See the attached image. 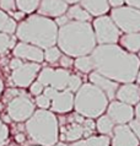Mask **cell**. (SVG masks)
<instances>
[{
  "instance_id": "4fadbf2b",
  "label": "cell",
  "mask_w": 140,
  "mask_h": 146,
  "mask_svg": "<svg viewBox=\"0 0 140 146\" xmlns=\"http://www.w3.org/2000/svg\"><path fill=\"white\" fill-rule=\"evenodd\" d=\"M107 115L109 117L113 123L122 125L133 119L134 111L133 107L129 104L119 102V101H113L109 106H107Z\"/></svg>"
},
{
  "instance_id": "60d3db41",
  "label": "cell",
  "mask_w": 140,
  "mask_h": 146,
  "mask_svg": "<svg viewBox=\"0 0 140 146\" xmlns=\"http://www.w3.org/2000/svg\"><path fill=\"white\" fill-rule=\"evenodd\" d=\"M11 14L14 16V19H16V20H21L25 16V13H22V11H20V13H11Z\"/></svg>"
},
{
  "instance_id": "d6a6232c",
  "label": "cell",
  "mask_w": 140,
  "mask_h": 146,
  "mask_svg": "<svg viewBox=\"0 0 140 146\" xmlns=\"http://www.w3.org/2000/svg\"><path fill=\"white\" fill-rule=\"evenodd\" d=\"M129 123H130V125H129L130 130L134 133V135L138 137V140H140V120L131 119Z\"/></svg>"
},
{
  "instance_id": "836d02e7",
  "label": "cell",
  "mask_w": 140,
  "mask_h": 146,
  "mask_svg": "<svg viewBox=\"0 0 140 146\" xmlns=\"http://www.w3.org/2000/svg\"><path fill=\"white\" fill-rule=\"evenodd\" d=\"M43 87H44L43 85L37 81V82H35V84L31 85V93H32V95L38 96V95H41V93H42V91L44 90Z\"/></svg>"
},
{
  "instance_id": "603a6c76",
  "label": "cell",
  "mask_w": 140,
  "mask_h": 146,
  "mask_svg": "<svg viewBox=\"0 0 140 146\" xmlns=\"http://www.w3.org/2000/svg\"><path fill=\"white\" fill-rule=\"evenodd\" d=\"M16 31V23L9 15L0 10V32L3 33H14Z\"/></svg>"
},
{
  "instance_id": "44dd1931",
  "label": "cell",
  "mask_w": 140,
  "mask_h": 146,
  "mask_svg": "<svg viewBox=\"0 0 140 146\" xmlns=\"http://www.w3.org/2000/svg\"><path fill=\"white\" fill-rule=\"evenodd\" d=\"M69 146H109V139L108 136H89L85 140H77L74 141Z\"/></svg>"
},
{
  "instance_id": "b9f144b4",
  "label": "cell",
  "mask_w": 140,
  "mask_h": 146,
  "mask_svg": "<svg viewBox=\"0 0 140 146\" xmlns=\"http://www.w3.org/2000/svg\"><path fill=\"white\" fill-rule=\"evenodd\" d=\"M134 114H135V117H137L135 119L140 120V102H138V104H137V108H135V111H134Z\"/></svg>"
},
{
  "instance_id": "6da1fadb",
  "label": "cell",
  "mask_w": 140,
  "mask_h": 146,
  "mask_svg": "<svg viewBox=\"0 0 140 146\" xmlns=\"http://www.w3.org/2000/svg\"><path fill=\"white\" fill-rule=\"evenodd\" d=\"M95 71L116 82L130 84L137 79L140 59L116 44H101L92 50Z\"/></svg>"
},
{
  "instance_id": "8d00e7d4",
  "label": "cell",
  "mask_w": 140,
  "mask_h": 146,
  "mask_svg": "<svg viewBox=\"0 0 140 146\" xmlns=\"http://www.w3.org/2000/svg\"><path fill=\"white\" fill-rule=\"evenodd\" d=\"M69 22V19H68V16H63V15H61V16H59V17L58 19H57V26H64V25H67V23Z\"/></svg>"
},
{
  "instance_id": "ab89813d",
  "label": "cell",
  "mask_w": 140,
  "mask_h": 146,
  "mask_svg": "<svg viewBox=\"0 0 140 146\" xmlns=\"http://www.w3.org/2000/svg\"><path fill=\"white\" fill-rule=\"evenodd\" d=\"M16 96H17V91H16V90H9V91H7L6 92V100H9V98H14V97H16Z\"/></svg>"
},
{
  "instance_id": "d590c367",
  "label": "cell",
  "mask_w": 140,
  "mask_h": 146,
  "mask_svg": "<svg viewBox=\"0 0 140 146\" xmlns=\"http://www.w3.org/2000/svg\"><path fill=\"white\" fill-rule=\"evenodd\" d=\"M21 65H22V62H21V59H19V58H15V59H12L10 62V68L12 69V70L20 68Z\"/></svg>"
},
{
  "instance_id": "484cf974",
  "label": "cell",
  "mask_w": 140,
  "mask_h": 146,
  "mask_svg": "<svg viewBox=\"0 0 140 146\" xmlns=\"http://www.w3.org/2000/svg\"><path fill=\"white\" fill-rule=\"evenodd\" d=\"M41 0H16V6L25 14H30L38 7Z\"/></svg>"
},
{
  "instance_id": "7bdbcfd3",
  "label": "cell",
  "mask_w": 140,
  "mask_h": 146,
  "mask_svg": "<svg viewBox=\"0 0 140 146\" xmlns=\"http://www.w3.org/2000/svg\"><path fill=\"white\" fill-rule=\"evenodd\" d=\"M25 140H26V137H25L23 134H17L16 135V141L17 143H25Z\"/></svg>"
},
{
  "instance_id": "8992f818",
  "label": "cell",
  "mask_w": 140,
  "mask_h": 146,
  "mask_svg": "<svg viewBox=\"0 0 140 146\" xmlns=\"http://www.w3.org/2000/svg\"><path fill=\"white\" fill-rule=\"evenodd\" d=\"M60 139L63 141H77L89 137L95 130V123L80 114L63 117L60 119Z\"/></svg>"
},
{
  "instance_id": "1f68e13d",
  "label": "cell",
  "mask_w": 140,
  "mask_h": 146,
  "mask_svg": "<svg viewBox=\"0 0 140 146\" xmlns=\"http://www.w3.org/2000/svg\"><path fill=\"white\" fill-rule=\"evenodd\" d=\"M0 7L5 11H14L16 7L15 0H0Z\"/></svg>"
},
{
  "instance_id": "83f0119b",
  "label": "cell",
  "mask_w": 140,
  "mask_h": 146,
  "mask_svg": "<svg viewBox=\"0 0 140 146\" xmlns=\"http://www.w3.org/2000/svg\"><path fill=\"white\" fill-rule=\"evenodd\" d=\"M15 38L9 37L6 33H0V54L5 53L9 48L14 47Z\"/></svg>"
},
{
  "instance_id": "4dcf8cb0",
  "label": "cell",
  "mask_w": 140,
  "mask_h": 146,
  "mask_svg": "<svg viewBox=\"0 0 140 146\" xmlns=\"http://www.w3.org/2000/svg\"><path fill=\"white\" fill-rule=\"evenodd\" d=\"M36 103L41 109H47L49 106H51V100L44 95H38L36 98Z\"/></svg>"
},
{
  "instance_id": "bcb514c9",
  "label": "cell",
  "mask_w": 140,
  "mask_h": 146,
  "mask_svg": "<svg viewBox=\"0 0 140 146\" xmlns=\"http://www.w3.org/2000/svg\"><path fill=\"white\" fill-rule=\"evenodd\" d=\"M3 88H4V84H3V81H1V79H0V93H1V91H3Z\"/></svg>"
},
{
  "instance_id": "d4e9b609",
  "label": "cell",
  "mask_w": 140,
  "mask_h": 146,
  "mask_svg": "<svg viewBox=\"0 0 140 146\" xmlns=\"http://www.w3.org/2000/svg\"><path fill=\"white\" fill-rule=\"evenodd\" d=\"M96 127H97V130L100 131L102 135H108V134L113 131L114 123L111 120L108 115H102V117H100V119L97 120Z\"/></svg>"
},
{
  "instance_id": "30bf717a",
  "label": "cell",
  "mask_w": 140,
  "mask_h": 146,
  "mask_svg": "<svg viewBox=\"0 0 140 146\" xmlns=\"http://www.w3.org/2000/svg\"><path fill=\"white\" fill-rule=\"evenodd\" d=\"M70 72L65 69H55L53 70L51 68H44L38 75V82L43 86L53 87L57 91H63L68 86Z\"/></svg>"
},
{
  "instance_id": "8fae6325",
  "label": "cell",
  "mask_w": 140,
  "mask_h": 146,
  "mask_svg": "<svg viewBox=\"0 0 140 146\" xmlns=\"http://www.w3.org/2000/svg\"><path fill=\"white\" fill-rule=\"evenodd\" d=\"M44 96L52 100V109L57 113H68L74 108V96L69 90L57 91L53 87H46Z\"/></svg>"
},
{
  "instance_id": "5bb4252c",
  "label": "cell",
  "mask_w": 140,
  "mask_h": 146,
  "mask_svg": "<svg viewBox=\"0 0 140 146\" xmlns=\"http://www.w3.org/2000/svg\"><path fill=\"white\" fill-rule=\"evenodd\" d=\"M112 133V146H139L138 137L125 124L114 127Z\"/></svg>"
},
{
  "instance_id": "ffe728a7",
  "label": "cell",
  "mask_w": 140,
  "mask_h": 146,
  "mask_svg": "<svg viewBox=\"0 0 140 146\" xmlns=\"http://www.w3.org/2000/svg\"><path fill=\"white\" fill-rule=\"evenodd\" d=\"M121 38V44L129 53H135L140 50V32L127 33Z\"/></svg>"
},
{
  "instance_id": "4316f807",
  "label": "cell",
  "mask_w": 140,
  "mask_h": 146,
  "mask_svg": "<svg viewBox=\"0 0 140 146\" xmlns=\"http://www.w3.org/2000/svg\"><path fill=\"white\" fill-rule=\"evenodd\" d=\"M60 56H61L60 49L54 46L47 48L46 52H44V59L49 63H57L60 59Z\"/></svg>"
},
{
  "instance_id": "7a4b0ae2",
  "label": "cell",
  "mask_w": 140,
  "mask_h": 146,
  "mask_svg": "<svg viewBox=\"0 0 140 146\" xmlns=\"http://www.w3.org/2000/svg\"><path fill=\"white\" fill-rule=\"evenodd\" d=\"M59 49L68 56H84L92 53L96 47L93 28L89 22L69 21L58 30Z\"/></svg>"
},
{
  "instance_id": "ba28073f",
  "label": "cell",
  "mask_w": 140,
  "mask_h": 146,
  "mask_svg": "<svg viewBox=\"0 0 140 146\" xmlns=\"http://www.w3.org/2000/svg\"><path fill=\"white\" fill-rule=\"evenodd\" d=\"M95 39L100 44H116L121 37L116 23L108 16H100L93 21Z\"/></svg>"
},
{
  "instance_id": "74e56055",
  "label": "cell",
  "mask_w": 140,
  "mask_h": 146,
  "mask_svg": "<svg viewBox=\"0 0 140 146\" xmlns=\"http://www.w3.org/2000/svg\"><path fill=\"white\" fill-rule=\"evenodd\" d=\"M124 1L128 4L130 7H134V9L140 10V0H124Z\"/></svg>"
},
{
  "instance_id": "681fc988",
  "label": "cell",
  "mask_w": 140,
  "mask_h": 146,
  "mask_svg": "<svg viewBox=\"0 0 140 146\" xmlns=\"http://www.w3.org/2000/svg\"><path fill=\"white\" fill-rule=\"evenodd\" d=\"M139 58H140V50H139Z\"/></svg>"
},
{
  "instance_id": "f6af8a7d",
  "label": "cell",
  "mask_w": 140,
  "mask_h": 146,
  "mask_svg": "<svg viewBox=\"0 0 140 146\" xmlns=\"http://www.w3.org/2000/svg\"><path fill=\"white\" fill-rule=\"evenodd\" d=\"M3 119H4V121H6V123H9L11 118H10L9 115H4V117H3Z\"/></svg>"
},
{
  "instance_id": "52a82bcc",
  "label": "cell",
  "mask_w": 140,
  "mask_h": 146,
  "mask_svg": "<svg viewBox=\"0 0 140 146\" xmlns=\"http://www.w3.org/2000/svg\"><path fill=\"white\" fill-rule=\"evenodd\" d=\"M111 19L116 23L118 30L125 33L140 32V10L130 6L116 7L111 13Z\"/></svg>"
},
{
  "instance_id": "5b68a950",
  "label": "cell",
  "mask_w": 140,
  "mask_h": 146,
  "mask_svg": "<svg viewBox=\"0 0 140 146\" xmlns=\"http://www.w3.org/2000/svg\"><path fill=\"white\" fill-rule=\"evenodd\" d=\"M76 92L74 107L77 114L90 119L103 114L108 106V100L100 88L92 84H84Z\"/></svg>"
},
{
  "instance_id": "ee69618b",
  "label": "cell",
  "mask_w": 140,
  "mask_h": 146,
  "mask_svg": "<svg viewBox=\"0 0 140 146\" xmlns=\"http://www.w3.org/2000/svg\"><path fill=\"white\" fill-rule=\"evenodd\" d=\"M67 4H75V3H79V1H81V0H64Z\"/></svg>"
},
{
  "instance_id": "f546056e",
  "label": "cell",
  "mask_w": 140,
  "mask_h": 146,
  "mask_svg": "<svg viewBox=\"0 0 140 146\" xmlns=\"http://www.w3.org/2000/svg\"><path fill=\"white\" fill-rule=\"evenodd\" d=\"M7 137H9V129H7L6 125L0 120V146L6 144Z\"/></svg>"
},
{
  "instance_id": "7402d4cb",
  "label": "cell",
  "mask_w": 140,
  "mask_h": 146,
  "mask_svg": "<svg viewBox=\"0 0 140 146\" xmlns=\"http://www.w3.org/2000/svg\"><path fill=\"white\" fill-rule=\"evenodd\" d=\"M67 11H68V19H73L74 21L87 22V21H90V19H91V15L81 5H73Z\"/></svg>"
},
{
  "instance_id": "7c38bea8",
  "label": "cell",
  "mask_w": 140,
  "mask_h": 146,
  "mask_svg": "<svg viewBox=\"0 0 140 146\" xmlns=\"http://www.w3.org/2000/svg\"><path fill=\"white\" fill-rule=\"evenodd\" d=\"M39 71V65L36 63H27L22 64L20 68L15 69L11 74V80L16 86L19 87H27L32 84L36 75Z\"/></svg>"
},
{
  "instance_id": "ac0fdd59",
  "label": "cell",
  "mask_w": 140,
  "mask_h": 146,
  "mask_svg": "<svg viewBox=\"0 0 140 146\" xmlns=\"http://www.w3.org/2000/svg\"><path fill=\"white\" fill-rule=\"evenodd\" d=\"M116 97L119 100V102L131 104H137L140 101V87L134 84H124L123 86L118 87L116 92Z\"/></svg>"
},
{
  "instance_id": "2e32d148",
  "label": "cell",
  "mask_w": 140,
  "mask_h": 146,
  "mask_svg": "<svg viewBox=\"0 0 140 146\" xmlns=\"http://www.w3.org/2000/svg\"><path fill=\"white\" fill-rule=\"evenodd\" d=\"M38 13L48 17H59L68 10V4L64 0H41Z\"/></svg>"
},
{
  "instance_id": "f1b7e54d",
  "label": "cell",
  "mask_w": 140,
  "mask_h": 146,
  "mask_svg": "<svg viewBox=\"0 0 140 146\" xmlns=\"http://www.w3.org/2000/svg\"><path fill=\"white\" fill-rule=\"evenodd\" d=\"M82 85V81L77 75H70L69 76V80H68V88L70 92H76L79 88L81 87Z\"/></svg>"
},
{
  "instance_id": "e575fe53",
  "label": "cell",
  "mask_w": 140,
  "mask_h": 146,
  "mask_svg": "<svg viewBox=\"0 0 140 146\" xmlns=\"http://www.w3.org/2000/svg\"><path fill=\"white\" fill-rule=\"evenodd\" d=\"M74 64V62L71 60V58L68 55H64V56H60V65L63 68H70Z\"/></svg>"
},
{
  "instance_id": "cb8c5ba5",
  "label": "cell",
  "mask_w": 140,
  "mask_h": 146,
  "mask_svg": "<svg viewBox=\"0 0 140 146\" xmlns=\"http://www.w3.org/2000/svg\"><path fill=\"white\" fill-rule=\"evenodd\" d=\"M74 65L79 71L84 72V74H87V72H91L93 70V62L92 58L89 55H84V56H79V58L75 59L74 62Z\"/></svg>"
},
{
  "instance_id": "277c9868",
  "label": "cell",
  "mask_w": 140,
  "mask_h": 146,
  "mask_svg": "<svg viewBox=\"0 0 140 146\" xmlns=\"http://www.w3.org/2000/svg\"><path fill=\"white\" fill-rule=\"evenodd\" d=\"M26 131L35 144L41 146H54L59 136L57 117L47 109H38L27 119Z\"/></svg>"
},
{
  "instance_id": "c3c4849f",
  "label": "cell",
  "mask_w": 140,
  "mask_h": 146,
  "mask_svg": "<svg viewBox=\"0 0 140 146\" xmlns=\"http://www.w3.org/2000/svg\"><path fill=\"white\" fill-rule=\"evenodd\" d=\"M54 146H67L65 144H63V143H59V144H55Z\"/></svg>"
},
{
  "instance_id": "e0dca14e",
  "label": "cell",
  "mask_w": 140,
  "mask_h": 146,
  "mask_svg": "<svg viewBox=\"0 0 140 146\" xmlns=\"http://www.w3.org/2000/svg\"><path fill=\"white\" fill-rule=\"evenodd\" d=\"M90 81L91 84L95 85L96 87H98L106 95L107 100H113L116 97V92L118 90V82L116 81H112L109 79L105 78V76L100 75L98 72L93 71L90 74Z\"/></svg>"
},
{
  "instance_id": "9c48e42d",
  "label": "cell",
  "mask_w": 140,
  "mask_h": 146,
  "mask_svg": "<svg viewBox=\"0 0 140 146\" xmlns=\"http://www.w3.org/2000/svg\"><path fill=\"white\" fill-rule=\"evenodd\" d=\"M35 112V103L27 96H16L7 104L9 117L15 121H25L30 119Z\"/></svg>"
},
{
  "instance_id": "d6986e66",
  "label": "cell",
  "mask_w": 140,
  "mask_h": 146,
  "mask_svg": "<svg viewBox=\"0 0 140 146\" xmlns=\"http://www.w3.org/2000/svg\"><path fill=\"white\" fill-rule=\"evenodd\" d=\"M81 6L91 16H103L109 9L108 0H81Z\"/></svg>"
},
{
  "instance_id": "7dc6e473",
  "label": "cell",
  "mask_w": 140,
  "mask_h": 146,
  "mask_svg": "<svg viewBox=\"0 0 140 146\" xmlns=\"http://www.w3.org/2000/svg\"><path fill=\"white\" fill-rule=\"evenodd\" d=\"M137 80H138V82L140 84V69H139V71H138V75H137Z\"/></svg>"
},
{
  "instance_id": "3957f363",
  "label": "cell",
  "mask_w": 140,
  "mask_h": 146,
  "mask_svg": "<svg viewBox=\"0 0 140 146\" xmlns=\"http://www.w3.org/2000/svg\"><path fill=\"white\" fill-rule=\"evenodd\" d=\"M16 35L25 43L47 49L57 43L58 26L46 16L33 15L16 27Z\"/></svg>"
},
{
  "instance_id": "9a60e30c",
  "label": "cell",
  "mask_w": 140,
  "mask_h": 146,
  "mask_svg": "<svg viewBox=\"0 0 140 146\" xmlns=\"http://www.w3.org/2000/svg\"><path fill=\"white\" fill-rule=\"evenodd\" d=\"M14 54L19 59H27L35 63H41L44 59V53L41 48L28 43H19L14 48Z\"/></svg>"
},
{
  "instance_id": "f35d334b",
  "label": "cell",
  "mask_w": 140,
  "mask_h": 146,
  "mask_svg": "<svg viewBox=\"0 0 140 146\" xmlns=\"http://www.w3.org/2000/svg\"><path fill=\"white\" fill-rule=\"evenodd\" d=\"M123 3H124V0H108V5L113 6L114 9L116 7H121L123 5Z\"/></svg>"
}]
</instances>
